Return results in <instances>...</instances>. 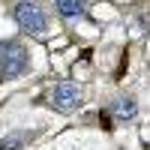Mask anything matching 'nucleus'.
<instances>
[{
  "mask_svg": "<svg viewBox=\"0 0 150 150\" xmlns=\"http://www.w3.org/2000/svg\"><path fill=\"white\" fill-rule=\"evenodd\" d=\"M12 18L18 21V27L21 30H27L33 36H42L48 30V18H45V12L42 6H36V3H15V9H12Z\"/></svg>",
  "mask_w": 150,
  "mask_h": 150,
  "instance_id": "f03ea898",
  "label": "nucleus"
},
{
  "mask_svg": "<svg viewBox=\"0 0 150 150\" xmlns=\"http://www.w3.org/2000/svg\"><path fill=\"white\" fill-rule=\"evenodd\" d=\"M57 12L63 18H78L84 15V3L81 0H57Z\"/></svg>",
  "mask_w": 150,
  "mask_h": 150,
  "instance_id": "423d86ee",
  "label": "nucleus"
},
{
  "mask_svg": "<svg viewBox=\"0 0 150 150\" xmlns=\"http://www.w3.org/2000/svg\"><path fill=\"white\" fill-rule=\"evenodd\" d=\"M51 102L57 111H75L81 105V87L75 81H60L51 90Z\"/></svg>",
  "mask_w": 150,
  "mask_h": 150,
  "instance_id": "7ed1b4c3",
  "label": "nucleus"
},
{
  "mask_svg": "<svg viewBox=\"0 0 150 150\" xmlns=\"http://www.w3.org/2000/svg\"><path fill=\"white\" fill-rule=\"evenodd\" d=\"M111 111H114V117H117V120H132L135 114H138V105H135V99L120 96V99H114Z\"/></svg>",
  "mask_w": 150,
  "mask_h": 150,
  "instance_id": "20e7f679",
  "label": "nucleus"
},
{
  "mask_svg": "<svg viewBox=\"0 0 150 150\" xmlns=\"http://www.w3.org/2000/svg\"><path fill=\"white\" fill-rule=\"evenodd\" d=\"M27 69V51L15 39L0 42V78H15Z\"/></svg>",
  "mask_w": 150,
  "mask_h": 150,
  "instance_id": "f257e3e1",
  "label": "nucleus"
},
{
  "mask_svg": "<svg viewBox=\"0 0 150 150\" xmlns=\"http://www.w3.org/2000/svg\"><path fill=\"white\" fill-rule=\"evenodd\" d=\"M27 141H30V132H9L0 138V150H21Z\"/></svg>",
  "mask_w": 150,
  "mask_h": 150,
  "instance_id": "39448f33",
  "label": "nucleus"
}]
</instances>
